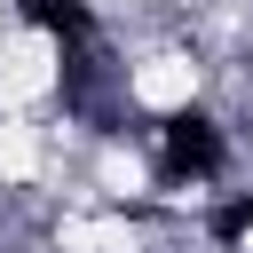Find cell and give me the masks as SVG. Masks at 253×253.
I'll return each instance as SVG.
<instances>
[{"label": "cell", "mask_w": 253, "mask_h": 253, "mask_svg": "<svg viewBox=\"0 0 253 253\" xmlns=\"http://www.w3.org/2000/svg\"><path fill=\"white\" fill-rule=\"evenodd\" d=\"M158 158H166V174H213V166H221V134H213V119L174 111V119L158 126Z\"/></svg>", "instance_id": "cell-1"}]
</instances>
